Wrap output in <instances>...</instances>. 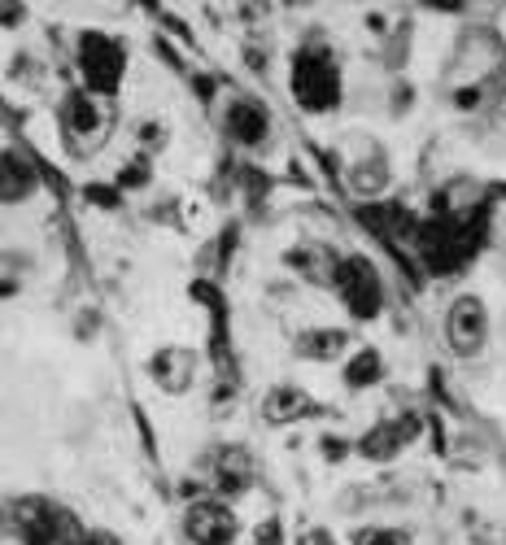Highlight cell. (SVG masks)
<instances>
[{"label":"cell","instance_id":"obj_13","mask_svg":"<svg viewBox=\"0 0 506 545\" xmlns=\"http://www.w3.org/2000/svg\"><path fill=\"white\" fill-rule=\"evenodd\" d=\"M310 410V397L293 389V384H280V389L267 393V402H262V415H267V423H288L297 415H306Z\"/></svg>","mask_w":506,"mask_h":545},{"label":"cell","instance_id":"obj_12","mask_svg":"<svg viewBox=\"0 0 506 545\" xmlns=\"http://www.w3.org/2000/svg\"><path fill=\"white\" fill-rule=\"evenodd\" d=\"M40 188V175L31 171V162L14 149H5V205H18L27 201L31 192Z\"/></svg>","mask_w":506,"mask_h":545},{"label":"cell","instance_id":"obj_9","mask_svg":"<svg viewBox=\"0 0 506 545\" xmlns=\"http://www.w3.org/2000/svg\"><path fill=\"white\" fill-rule=\"evenodd\" d=\"M214 484H219V493H227V498H236V493H245L253 484V454L245 445H223L214 454Z\"/></svg>","mask_w":506,"mask_h":545},{"label":"cell","instance_id":"obj_7","mask_svg":"<svg viewBox=\"0 0 506 545\" xmlns=\"http://www.w3.org/2000/svg\"><path fill=\"white\" fill-rule=\"evenodd\" d=\"M223 127L236 144L258 149V144H267V136H271V114H267V105H258L253 96H236L223 114Z\"/></svg>","mask_w":506,"mask_h":545},{"label":"cell","instance_id":"obj_21","mask_svg":"<svg viewBox=\"0 0 506 545\" xmlns=\"http://www.w3.org/2000/svg\"><path fill=\"white\" fill-rule=\"evenodd\" d=\"M323 454H328V458H345V441H332V436H323Z\"/></svg>","mask_w":506,"mask_h":545},{"label":"cell","instance_id":"obj_1","mask_svg":"<svg viewBox=\"0 0 506 545\" xmlns=\"http://www.w3.org/2000/svg\"><path fill=\"white\" fill-rule=\"evenodd\" d=\"M293 96L306 114H332L341 105V66L323 44L293 53Z\"/></svg>","mask_w":506,"mask_h":545},{"label":"cell","instance_id":"obj_2","mask_svg":"<svg viewBox=\"0 0 506 545\" xmlns=\"http://www.w3.org/2000/svg\"><path fill=\"white\" fill-rule=\"evenodd\" d=\"M332 288L336 297L345 301V310L354 319H376L384 310V284H380V271L371 266L363 253H349V258L336 262V275H332Z\"/></svg>","mask_w":506,"mask_h":545},{"label":"cell","instance_id":"obj_14","mask_svg":"<svg viewBox=\"0 0 506 545\" xmlns=\"http://www.w3.org/2000/svg\"><path fill=\"white\" fill-rule=\"evenodd\" d=\"M380 375H384L380 349H358V354L345 362V384H349V389H371Z\"/></svg>","mask_w":506,"mask_h":545},{"label":"cell","instance_id":"obj_10","mask_svg":"<svg viewBox=\"0 0 506 545\" xmlns=\"http://www.w3.org/2000/svg\"><path fill=\"white\" fill-rule=\"evenodd\" d=\"M415 415H406L402 423H376L363 441H358V450H363V458H376V463H389L393 454H402V445L415 436Z\"/></svg>","mask_w":506,"mask_h":545},{"label":"cell","instance_id":"obj_20","mask_svg":"<svg viewBox=\"0 0 506 545\" xmlns=\"http://www.w3.org/2000/svg\"><path fill=\"white\" fill-rule=\"evenodd\" d=\"M301 545H336V541H332V532L315 528V532H306V541H301Z\"/></svg>","mask_w":506,"mask_h":545},{"label":"cell","instance_id":"obj_19","mask_svg":"<svg viewBox=\"0 0 506 545\" xmlns=\"http://www.w3.org/2000/svg\"><path fill=\"white\" fill-rule=\"evenodd\" d=\"M83 545H123V541H118L114 532H101V528H96V532H88V537H83Z\"/></svg>","mask_w":506,"mask_h":545},{"label":"cell","instance_id":"obj_3","mask_svg":"<svg viewBox=\"0 0 506 545\" xmlns=\"http://www.w3.org/2000/svg\"><path fill=\"white\" fill-rule=\"evenodd\" d=\"M123 66H127V53L114 35H105V31L79 35V70L92 96H114L118 83H123Z\"/></svg>","mask_w":506,"mask_h":545},{"label":"cell","instance_id":"obj_18","mask_svg":"<svg viewBox=\"0 0 506 545\" xmlns=\"http://www.w3.org/2000/svg\"><path fill=\"white\" fill-rule=\"evenodd\" d=\"M83 197H88V201H96V205H105V210H114V205H118V197H114V192L110 188H88V192H83Z\"/></svg>","mask_w":506,"mask_h":545},{"label":"cell","instance_id":"obj_22","mask_svg":"<svg viewBox=\"0 0 506 545\" xmlns=\"http://www.w3.org/2000/svg\"><path fill=\"white\" fill-rule=\"evenodd\" d=\"M140 136H144V144H162V140H166V131L149 123V127H144V131H140Z\"/></svg>","mask_w":506,"mask_h":545},{"label":"cell","instance_id":"obj_4","mask_svg":"<svg viewBox=\"0 0 506 545\" xmlns=\"http://www.w3.org/2000/svg\"><path fill=\"white\" fill-rule=\"evenodd\" d=\"M445 341H450V349L459 358H476L480 349H485V341H489V310H485V301L472 297V293L454 297V306L445 310Z\"/></svg>","mask_w":506,"mask_h":545},{"label":"cell","instance_id":"obj_11","mask_svg":"<svg viewBox=\"0 0 506 545\" xmlns=\"http://www.w3.org/2000/svg\"><path fill=\"white\" fill-rule=\"evenodd\" d=\"M345 345H349V336L341 327H310V332L297 336L293 349H297V358H306V362H332Z\"/></svg>","mask_w":506,"mask_h":545},{"label":"cell","instance_id":"obj_8","mask_svg":"<svg viewBox=\"0 0 506 545\" xmlns=\"http://www.w3.org/2000/svg\"><path fill=\"white\" fill-rule=\"evenodd\" d=\"M149 375L162 384L166 393H184L188 384H192V375H197V358H192V349H179V345H166L153 354L149 362Z\"/></svg>","mask_w":506,"mask_h":545},{"label":"cell","instance_id":"obj_6","mask_svg":"<svg viewBox=\"0 0 506 545\" xmlns=\"http://www.w3.org/2000/svg\"><path fill=\"white\" fill-rule=\"evenodd\" d=\"M184 528H188V541L192 545H232L236 532H240L232 506H223V502H197V506H188Z\"/></svg>","mask_w":506,"mask_h":545},{"label":"cell","instance_id":"obj_5","mask_svg":"<svg viewBox=\"0 0 506 545\" xmlns=\"http://www.w3.org/2000/svg\"><path fill=\"white\" fill-rule=\"evenodd\" d=\"M62 131L75 144H96L110 131V109L101 105V96H92L88 88H79V92H66V101H62Z\"/></svg>","mask_w":506,"mask_h":545},{"label":"cell","instance_id":"obj_17","mask_svg":"<svg viewBox=\"0 0 506 545\" xmlns=\"http://www.w3.org/2000/svg\"><path fill=\"white\" fill-rule=\"evenodd\" d=\"M144 184H149V166L144 162H131L118 171V188H144Z\"/></svg>","mask_w":506,"mask_h":545},{"label":"cell","instance_id":"obj_16","mask_svg":"<svg viewBox=\"0 0 506 545\" xmlns=\"http://www.w3.org/2000/svg\"><path fill=\"white\" fill-rule=\"evenodd\" d=\"M354 545H411V537L397 528H367L354 537Z\"/></svg>","mask_w":506,"mask_h":545},{"label":"cell","instance_id":"obj_15","mask_svg":"<svg viewBox=\"0 0 506 545\" xmlns=\"http://www.w3.org/2000/svg\"><path fill=\"white\" fill-rule=\"evenodd\" d=\"M384 179H389V171H384V157H371V166L367 162H358L354 166V175H349V188L354 192H380L384 188Z\"/></svg>","mask_w":506,"mask_h":545}]
</instances>
